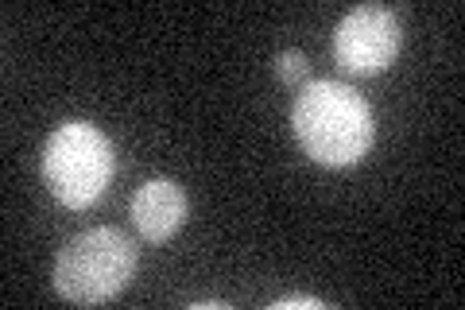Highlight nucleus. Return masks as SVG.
<instances>
[{
	"label": "nucleus",
	"mask_w": 465,
	"mask_h": 310,
	"mask_svg": "<svg viewBox=\"0 0 465 310\" xmlns=\"http://www.w3.org/2000/svg\"><path fill=\"white\" fill-rule=\"evenodd\" d=\"M299 147L322 167H353L372 147V109L353 85L318 78L307 82L291 109Z\"/></svg>",
	"instance_id": "nucleus-1"
},
{
	"label": "nucleus",
	"mask_w": 465,
	"mask_h": 310,
	"mask_svg": "<svg viewBox=\"0 0 465 310\" xmlns=\"http://www.w3.org/2000/svg\"><path fill=\"white\" fill-rule=\"evenodd\" d=\"M186 221V195L179 183L152 179L133 195V225L143 241H167Z\"/></svg>",
	"instance_id": "nucleus-5"
},
{
	"label": "nucleus",
	"mask_w": 465,
	"mask_h": 310,
	"mask_svg": "<svg viewBox=\"0 0 465 310\" xmlns=\"http://www.w3.org/2000/svg\"><path fill=\"white\" fill-rule=\"evenodd\" d=\"M113 171H116V155L101 128L85 121H70L58 125L47 136L43 179H47L51 195L63 205H70V210H90L105 195Z\"/></svg>",
	"instance_id": "nucleus-3"
},
{
	"label": "nucleus",
	"mask_w": 465,
	"mask_h": 310,
	"mask_svg": "<svg viewBox=\"0 0 465 310\" xmlns=\"http://www.w3.org/2000/svg\"><path fill=\"white\" fill-rule=\"evenodd\" d=\"M272 310H326L322 299H314V295H283V299H275Z\"/></svg>",
	"instance_id": "nucleus-7"
},
{
	"label": "nucleus",
	"mask_w": 465,
	"mask_h": 310,
	"mask_svg": "<svg viewBox=\"0 0 465 310\" xmlns=\"http://www.w3.org/2000/svg\"><path fill=\"white\" fill-rule=\"evenodd\" d=\"M225 303H194V310H222Z\"/></svg>",
	"instance_id": "nucleus-8"
},
{
	"label": "nucleus",
	"mask_w": 465,
	"mask_h": 310,
	"mask_svg": "<svg viewBox=\"0 0 465 310\" xmlns=\"http://www.w3.org/2000/svg\"><path fill=\"white\" fill-rule=\"evenodd\" d=\"M400 55V20L384 5H361L333 32V58L345 74H381Z\"/></svg>",
	"instance_id": "nucleus-4"
},
{
	"label": "nucleus",
	"mask_w": 465,
	"mask_h": 310,
	"mask_svg": "<svg viewBox=\"0 0 465 310\" xmlns=\"http://www.w3.org/2000/svg\"><path fill=\"white\" fill-rule=\"evenodd\" d=\"M136 272V245L128 233L101 225L78 233L54 260V291L70 303L97 306L116 299Z\"/></svg>",
	"instance_id": "nucleus-2"
},
{
	"label": "nucleus",
	"mask_w": 465,
	"mask_h": 310,
	"mask_svg": "<svg viewBox=\"0 0 465 310\" xmlns=\"http://www.w3.org/2000/svg\"><path fill=\"white\" fill-rule=\"evenodd\" d=\"M275 74L287 82V85H295L307 78V58H302L299 51H283L280 58H275Z\"/></svg>",
	"instance_id": "nucleus-6"
}]
</instances>
